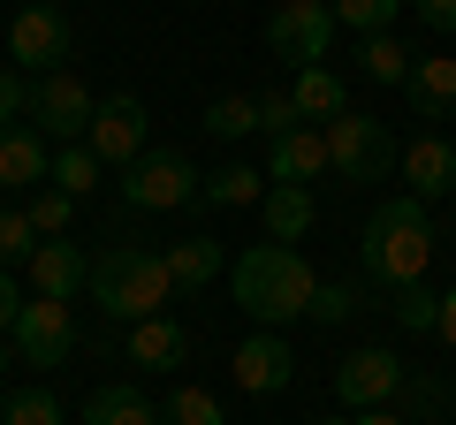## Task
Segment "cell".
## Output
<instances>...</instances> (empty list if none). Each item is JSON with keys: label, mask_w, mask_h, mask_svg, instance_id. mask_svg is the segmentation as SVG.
<instances>
[{"label": "cell", "mask_w": 456, "mask_h": 425, "mask_svg": "<svg viewBox=\"0 0 456 425\" xmlns=\"http://www.w3.org/2000/svg\"><path fill=\"white\" fill-rule=\"evenodd\" d=\"M228 289L251 311V327H289V319H312V296H320V274L305 266L297 244H251L244 259L228 266Z\"/></svg>", "instance_id": "cell-1"}, {"label": "cell", "mask_w": 456, "mask_h": 425, "mask_svg": "<svg viewBox=\"0 0 456 425\" xmlns=\"http://www.w3.org/2000/svg\"><path fill=\"white\" fill-rule=\"evenodd\" d=\"M434 221H426V205L419 197H380L373 205V221H365V244H358V259H365V281H380V289H411V281H426V266H434Z\"/></svg>", "instance_id": "cell-2"}, {"label": "cell", "mask_w": 456, "mask_h": 425, "mask_svg": "<svg viewBox=\"0 0 456 425\" xmlns=\"http://www.w3.org/2000/svg\"><path fill=\"white\" fill-rule=\"evenodd\" d=\"M92 304L107 311V319H122V327H137V319H160V311L175 304V274H167L160 251L107 244V251L92 259Z\"/></svg>", "instance_id": "cell-3"}, {"label": "cell", "mask_w": 456, "mask_h": 425, "mask_svg": "<svg viewBox=\"0 0 456 425\" xmlns=\"http://www.w3.org/2000/svg\"><path fill=\"white\" fill-rule=\"evenodd\" d=\"M395 160H403V152H395L388 122H373V115H335L327 122V167H335L342 182H380Z\"/></svg>", "instance_id": "cell-4"}, {"label": "cell", "mask_w": 456, "mask_h": 425, "mask_svg": "<svg viewBox=\"0 0 456 425\" xmlns=\"http://www.w3.org/2000/svg\"><path fill=\"white\" fill-rule=\"evenodd\" d=\"M335 0H281L274 16H266V46L281 53V61H297V68H320L327 61V46H335Z\"/></svg>", "instance_id": "cell-5"}, {"label": "cell", "mask_w": 456, "mask_h": 425, "mask_svg": "<svg viewBox=\"0 0 456 425\" xmlns=\"http://www.w3.org/2000/svg\"><path fill=\"white\" fill-rule=\"evenodd\" d=\"M198 190H206V175H198L183 152H145L137 167H122V197H130L137 212H175V205H191Z\"/></svg>", "instance_id": "cell-6"}, {"label": "cell", "mask_w": 456, "mask_h": 425, "mask_svg": "<svg viewBox=\"0 0 456 425\" xmlns=\"http://www.w3.org/2000/svg\"><path fill=\"white\" fill-rule=\"evenodd\" d=\"M77 53V31H69L61 8H16V23H8V61L16 68H38V76H53V68Z\"/></svg>", "instance_id": "cell-7"}, {"label": "cell", "mask_w": 456, "mask_h": 425, "mask_svg": "<svg viewBox=\"0 0 456 425\" xmlns=\"http://www.w3.org/2000/svg\"><path fill=\"white\" fill-rule=\"evenodd\" d=\"M395 388H403V357L395 349H350L335 365V403L358 418V410H388Z\"/></svg>", "instance_id": "cell-8"}, {"label": "cell", "mask_w": 456, "mask_h": 425, "mask_svg": "<svg viewBox=\"0 0 456 425\" xmlns=\"http://www.w3.org/2000/svg\"><path fill=\"white\" fill-rule=\"evenodd\" d=\"M16 357L23 365H69L77 357V311L61 296H31L16 319Z\"/></svg>", "instance_id": "cell-9"}, {"label": "cell", "mask_w": 456, "mask_h": 425, "mask_svg": "<svg viewBox=\"0 0 456 425\" xmlns=\"http://www.w3.org/2000/svg\"><path fill=\"white\" fill-rule=\"evenodd\" d=\"M31 115L46 137H61V145H84V130H92L99 115V99L84 92V76H69V68H53V76L31 84Z\"/></svg>", "instance_id": "cell-10"}, {"label": "cell", "mask_w": 456, "mask_h": 425, "mask_svg": "<svg viewBox=\"0 0 456 425\" xmlns=\"http://www.w3.org/2000/svg\"><path fill=\"white\" fill-rule=\"evenodd\" d=\"M145 137H152V115L122 92V99H99V115H92V130H84V145H92L107 167H137V160H145Z\"/></svg>", "instance_id": "cell-11"}, {"label": "cell", "mask_w": 456, "mask_h": 425, "mask_svg": "<svg viewBox=\"0 0 456 425\" xmlns=\"http://www.w3.org/2000/svg\"><path fill=\"white\" fill-rule=\"evenodd\" d=\"M289 373H297V357H289V342H281V327H251V342L236 349V388L244 395H281Z\"/></svg>", "instance_id": "cell-12"}, {"label": "cell", "mask_w": 456, "mask_h": 425, "mask_svg": "<svg viewBox=\"0 0 456 425\" xmlns=\"http://www.w3.org/2000/svg\"><path fill=\"white\" fill-rule=\"evenodd\" d=\"M320 175H335L327 167V130H281V137H266V182H320Z\"/></svg>", "instance_id": "cell-13"}, {"label": "cell", "mask_w": 456, "mask_h": 425, "mask_svg": "<svg viewBox=\"0 0 456 425\" xmlns=\"http://www.w3.org/2000/svg\"><path fill=\"white\" fill-rule=\"evenodd\" d=\"M403 182H411V197H419V205H441V197L456 190V145H449L441 130L411 137V145H403Z\"/></svg>", "instance_id": "cell-14"}, {"label": "cell", "mask_w": 456, "mask_h": 425, "mask_svg": "<svg viewBox=\"0 0 456 425\" xmlns=\"http://www.w3.org/2000/svg\"><path fill=\"white\" fill-rule=\"evenodd\" d=\"M23 274H31L38 296H61V304H77V289H92V259H84L77 244H61V236H46Z\"/></svg>", "instance_id": "cell-15"}, {"label": "cell", "mask_w": 456, "mask_h": 425, "mask_svg": "<svg viewBox=\"0 0 456 425\" xmlns=\"http://www.w3.org/2000/svg\"><path fill=\"white\" fill-rule=\"evenodd\" d=\"M191 357V327H183V319H137L130 327V365L137 373H175V365Z\"/></svg>", "instance_id": "cell-16"}, {"label": "cell", "mask_w": 456, "mask_h": 425, "mask_svg": "<svg viewBox=\"0 0 456 425\" xmlns=\"http://www.w3.org/2000/svg\"><path fill=\"white\" fill-rule=\"evenodd\" d=\"M259 221H266V244H297V236L320 221V205H312L305 182H274V190L259 197Z\"/></svg>", "instance_id": "cell-17"}, {"label": "cell", "mask_w": 456, "mask_h": 425, "mask_svg": "<svg viewBox=\"0 0 456 425\" xmlns=\"http://www.w3.org/2000/svg\"><path fill=\"white\" fill-rule=\"evenodd\" d=\"M167 410H152L145 395H137V380H107V388L84 403V425H160Z\"/></svg>", "instance_id": "cell-18"}, {"label": "cell", "mask_w": 456, "mask_h": 425, "mask_svg": "<svg viewBox=\"0 0 456 425\" xmlns=\"http://www.w3.org/2000/svg\"><path fill=\"white\" fill-rule=\"evenodd\" d=\"M403 92H411V107H419V122H441V115H456V61H449V53L419 61Z\"/></svg>", "instance_id": "cell-19"}, {"label": "cell", "mask_w": 456, "mask_h": 425, "mask_svg": "<svg viewBox=\"0 0 456 425\" xmlns=\"http://www.w3.org/2000/svg\"><path fill=\"white\" fill-rule=\"evenodd\" d=\"M289 99H297V115H305L312 130H320V122H335V115H350V92H342L335 68H297Z\"/></svg>", "instance_id": "cell-20"}, {"label": "cell", "mask_w": 456, "mask_h": 425, "mask_svg": "<svg viewBox=\"0 0 456 425\" xmlns=\"http://www.w3.org/2000/svg\"><path fill=\"white\" fill-rule=\"evenodd\" d=\"M53 175V152H46V137H31V130H0V182H46Z\"/></svg>", "instance_id": "cell-21"}, {"label": "cell", "mask_w": 456, "mask_h": 425, "mask_svg": "<svg viewBox=\"0 0 456 425\" xmlns=\"http://www.w3.org/2000/svg\"><path fill=\"white\" fill-rule=\"evenodd\" d=\"M160 259H167V274H175V289H206V281L221 274V244H206V236H191V244H167Z\"/></svg>", "instance_id": "cell-22"}, {"label": "cell", "mask_w": 456, "mask_h": 425, "mask_svg": "<svg viewBox=\"0 0 456 425\" xmlns=\"http://www.w3.org/2000/svg\"><path fill=\"white\" fill-rule=\"evenodd\" d=\"M206 205H259L266 197V182H259V167H221V175H206Z\"/></svg>", "instance_id": "cell-23"}, {"label": "cell", "mask_w": 456, "mask_h": 425, "mask_svg": "<svg viewBox=\"0 0 456 425\" xmlns=\"http://www.w3.org/2000/svg\"><path fill=\"white\" fill-rule=\"evenodd\" d=\"M99 167H107V160H99L92 145H61V152H53V190L84 197V190H92V182H99Z\"/></svg>", "instance_id": "cell-24"}, {"label": "cell", "mask_w": 456, "mask_h": 425, "mask_svg": "<svg viewBox=\"0 0 456 425\" xmlns=\"http://www.w3.org/2000/svg\"><path fill=\"white\" fill-rule=\"evenodd\" d=\"M395 8H403V0H335V23H342V31H358V38H388Z\"/></svg>", "instance_id": "cell-25"}, {"label": "cell", "mask_w": 456, "mask_h": 425, "mask_svg": "<svg viewBox=\"0 0 456 425\" xmlns=\"http://www.w3.org/2000/svg\"><path fill=\"white\" fill-rule=\"evenodd\" d=\"M31 251H38L31 212H23V205H0V274H8V266H31Z\"/></svg>", "instance_id": "cell-26"}, {"label": "cell", "mask_w": 456, "mask_h": 425, "mask_svg": "<svg viewBox=\"0 0 456 425\" xmlns=\"http://www.w3.org/2000/svg\"><path fill=\"white\" fill-rule=\"evenodd\" d=\"M395 327H411V334H434L441 327V296L426 289V281H411V289H395Z\"/></svg>", "instance_id": "cell-27"}, {"label": "cell", "mask_w": 456, "mask_h": 425, "mask_svg": "<svg viewBox=\"0 0 456 425\" xmlns=\"http://www.w3.org/2000/svg\"><path fill=\"white\" fill-rule=\"evenodd\" d=\"M358 68H365V76H373V84H411V68H419V61H411V53L395 46V38H365Z\"/></svg>", "instance_id": "cell-28"}, {"label": "cell", "mask_w": 456, "mask_h": 425, "mask_svg": "<svg viewBox=\"0 0 456 425\" xmlns=\"http://www.w3.org/2000/svg\"><path fill=\"white\" fill-rule=\"evenodd\" d=\"M206 130L213 137H251V130H259V99H244V92L213 99V107H206Z\"/></svg>", "instance_id": "cell-29"}, {"label": "cell", "mask_w": 456, "mask_h": 425, "mask_svg": "<svg viewBox=\"0 0 456 425\" xmlns=\"http://www.w3.org/2000/svg\"><path fill=\"white\" fill-rule=\"evenodd\" d=\"M23 212H31V229H38V236H69V221H77V197H69V190H38Z\"/></svg>", "instance_id": "cell-30"}, {"label": "cell", "mask_w": 456, "mask_h": 425, "mask_svg": "<svg viewBox=\"0 0 456 425\" xmlns=\"http://www.w3.org/2000/svg\"><path fill=\"white\" fill-rule=\"evenodd\" d=\"M0 425H61V403H53L46 388H23V395H8Z\"/></svg>", "instance_id": "cell-31"}, {"label": "cell", "mask_w": 456, "mask_h": 425, "mask_svg": "<svg viewBox=\"0 0 456 425\" xmlns=\"http://www.w3.org/2000/svg\"><path fill=\"white\" fill-rule=\"evenodd\" d=\"M167 425H228V418H221V403L206 388H175L167 395Z\"/></svg>", "instance_id": "cell-32"}, {"label": "cell", "mask_w": 456, "mask_h": 425, "mask_svg": "<svg viewBox=\"0 0 456 425\" xmlns=\"http://www.w3.org/2000/svg\"><path fill=\"white\" fill-rule=\"evenodd\" d=\"M350 311H358V289H350V281H320V296H312V319H320V327H342Z\"/></svg>", "instance_id": "cell-33"}, {"label": "cell", "mask_w": 456, "mask_h": 425, "mask_svg": "<svg viewBox=\"0 0 456 425\" xmlns=\"http://www.w3.org/2000/svg\"><path fill=\"white\" fill-rule=\"evenodd\" d=\"M281 130H305L297 99L289 92H259V137H281Z\"/></svg>", "instance_id": "cell-34"}, {"label": "cell", "mask_w": 456, "mask_h": 425, "mask_svg": "<svg viewBox=\"0 0 456 425\" xmlns=\"http://www.w3.org/2000/svg\"><path fill=\"white\" fill-rule=\"evenodd\" d=\"M23 107H31V84H23V68H0V130H16Z\"/></svg>", "instance_id": "cell-35"}, {"label": "cell", "mask_w": 456, "mask_h": 425, "mask_svg": "<svg viewBox=\"0 0 456 425\" xmlns=\"http://www.w3.org/2000/svg\"><path fill=\"white\" fill-rule=\"evenodd\" d=\"M419 23L434 38H456V0H419Z\"/></svg>", "instance_id": "cell-36"}, {"label": "cell", "mask_w": 456, "mask_h": 425, "mask_svg": "<svg viewBox=\"0 0 456 425\" xmlns=\"http://www.w3.org/2000/svg\"><path fill=\"white\" fill-rule=\"evenodd\" d=\"M23 304H31V296H16V274H0V334H16Z\"/></svg>", "instance_id": "cell-37"}, {"label": "cell", "mask_w": 456, "mask_h": 425, "mask_svg": "<svg viewBox=\"0 0 456 425\" xmlns=\"http://www.w3.org/2000/svg\"><path fill=\"white\" fill-rule=\"evenodd\" d=\"M434 334H441V349H456V289H441V327Z\"/></svg>", "instance_id": "cell-38"}, {"label": "cell", "mask_w": 456, "mask_h": 425, "mask_svg": "<svg viewBox=\"0 0 456 425\" xmlns=\"http://www.w3.org/2000/svg\"><path fill=\"white\" fill-rule=\"evenodd\" d=\"M358 425H411V418H395V410H358Z\"/></svg>", "instance_id": "cell-39"}, {"label": "cell", "mask_w": 456, "mask_h": 425, "mask_svg": "<svg viewBox=\"0 0 456 425\" xmlns=\"http://www.w3.org/2000/svg\"><path fill=\"white\" fill-rule=\"evenodd\" d=\"M312 425H358V418H350V410H342V418H312Z\"/></svg>", "instance_id": "cell-40"}, {"label": "cell", "mask_w": 456, "mask_h": 425, "mask_svg": "<svg viewBox=\"0 0 456 425\" xmlns=\"http://www.w3.org/2000/svg\"><path fill=\"white\" fill-rule=\"evenodd\" d=\"M0 373H8V349H0Z\"/></svg>", "instance_id": "cell-41"}, {"label": "cell", "mask_w": 456, "mask_h": 425, "mask_svg": "<svg viewBox=\"0 0 456 425\" xmlns=\"http://www.w3.org/2000/svg\"><path fill=\"white\" fill-rule=\"evenodd\" d=\"M38 8H61V0H38Z\"/></svg>", "instance_id": "cell-42"}, {"label": "cell", "mask_w": 456, "mask_h": 425, "mask_svg": "<svg viewBox=\"0 0 456 425\" xmlns=\"http://www.w3.org/2000/svg\"><path fill=\"white\" fill-rule=\"evenodd\" d=\"M449 395H456V373H449Z\"/></svg>", "instance_id": "cell-43"}]
</instances>
